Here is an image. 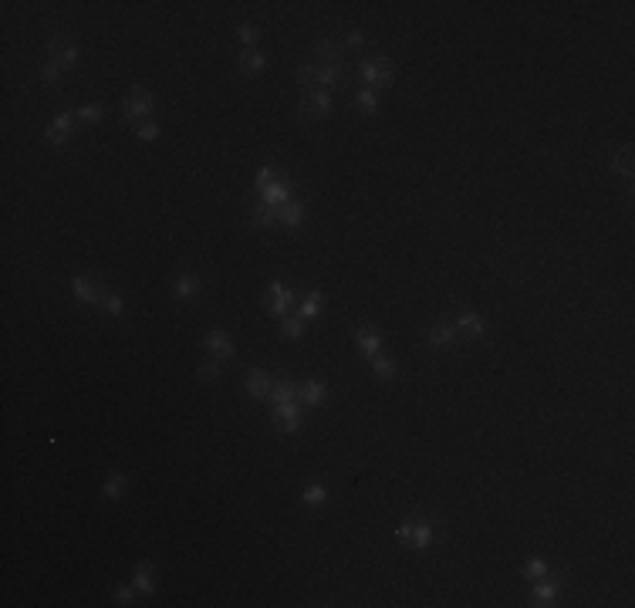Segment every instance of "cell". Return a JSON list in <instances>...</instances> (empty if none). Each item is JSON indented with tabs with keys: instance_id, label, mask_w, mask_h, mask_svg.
<instances>
[{
	"instance_id": "9a60e30c",
	"label": "cell",
	"mask_w": 635,
	"mask_h": 608,
	"mask_svg": "<svg viewBox=\"0 0 635 608\" xmlns=\"http://www.w3.org/2000/svg\"><path fill=\"white\" fill-rule=\"evenodd\" d=\"M270 399H274V406H284V402H298V382L288 379V375L274 379V385H270Z\"/></svg>"
},
{
	"instance_id": "ffe728a7",
	"label": "cell",
	"mask_w": 635,
	"mask_h": 608,
	"mask_svg": "<svg viewBox=\"0 0 635 608\" xmlns=\"http://www.w3.org/2000/svg\"><path fill=\"white\" fill-rule=\"evenodd\" d=\"M132 585H135V591H142V595H155L153 565H149V561H139V565L132 568Z\"/></svg>"
},
{
	"instance_id": "44dd1931",
	"label": "cell",
	"mask_w": 635,
	"mask_h": 608,
	"mask_svg": "<svg viewBox=\"0 0 635 608\" xmlns=\"http://www.w3.org/2000/svg\"><path fill=\"white\" fill-rule=\"evenodd\" d=\"M173 294L179 298V301L196 298V294H200V277H196V274H176V277H173Z\"/></svg>"
},
{
	"instance_id": "7c38bea8",
	"label": "cell",
	"mask_w": 635,
	"mask_h": 608,
	"mask_svg": "<svg viewBox=\"0 0 635 608\" xmlns=\"http://www.w3.org/2000/svg\"><path fill=\"white\" fill-rule=\"evenodd\" d=\"M456 331H460V335H466V338H480L483 331H487V322H483L477 311L463 308L460 318H456Z\"/></svg>"
},
{
	"instance_id": "8fae6325",
	"label": "cell",
	"mask_w": 635,
	"mask_h": 608,
	"mask_svg": "<svg viewBox=\"0 0 635 608\" xmlns=\"http://www.w3.org/2000/svg\"><path fill=\"white\" fill-rule=\"evenodd\" d=\"M456 338H460V331H456L453 322H436L426 331V342L433 345V348H446V345H453Z\"/></svg>"
},
{
	"instance_id": "ba28073f",
	"label": "cell",
	"mask_w": 635,
	"mask_h": 608,
	"mask_svg": "<svg viewBox=\"0 0 635 608\" xmlns=\"http://www.w3.org/2000/svg\"><path fill=\"white\" fill-rule=\"evenodd\" d=\"M207 348H210V355L216 361L233 359V342L223 328H210V331H207Z\"/></svg>"
},
{
	"instance_id": "60d3db41",
	"label": "cell",
	"mask_w": 635,
	"mask_h": 608,
	"mask_svg": "<svg viewBox=\"0 0 635 608\" xmlns=\"http://www.w3.org/2000/svg\"><path fill=\"white\" fill-rule=\"evenodd\" d=\"M237 38L244 41V44H253V41L260 38V31H257L253 24H240V27H237Z\"/></svg>"
},
{
	"instance_id": "b9f144b4",
	"label": "cell",
	"mask_w": 635,
	"mask_h": 608,
	"mask_svg": "<svg viewBox=\"0 0 635 608\" xmlns=\"http://www.w3.org/2000/svg\"><path fill=\"white\" fill-rule=\"evenodd\" d=\"M270 179H274V166H260V170H257V190L264 193L270 186Z\"/></svg>"
},
{
	"instance_id": "8d00e7d4",
	"label": "cell",
	"mask_w": 635,
	"mask_h": 608,
	"mask_svg": "<svg viewBox=\"0 0 635 608\" xmlns=\"http://www.w3.org/2000/svg\"><path fill=\"white\" fill-rule=\"evenodd\" d=\"M325 500H328V490L321 483H308L305 487V504H325Z\"/></svg>"
},
{
	"instance_id": "5b68a950",
	"label": "cell",
	"mask_w": 635,
	"mask_h": 608,
	"mask_svg": "<svg viewBox=\"0 0 635 608\" xmlns=\"http://www.w3.org/2000/svg\"><path fill=\"white\" fill-rule=\"evenodd\" d=\"M291 304H298V294H294L291 287H284L281 281H274V284H270L267 301H264V311H267V315H281V318H284V315L291 311Z\"/></svg>"
},
{
	"instance_id": "1f68e13d",
	"label": "cell",
	"mask_w": 635,
	"mask_h": 608,
	"mask_svg": "<svg viewBox=\"0 0 635 608\" xmlns=\"http://www.w3.org/2000/svg\"><path fill=\"white\" fill-rule=\"evenodd\" d=\"M98 308H102V311H109V315H122V311H125V301H122V298H118V294H112V291H105V294H102V298H98Z\"/></svg>"
},
{
	"instance_id": "d6a6232c",
	"label": "cell",
	"mask_w": 635,
	"mask_h": 608,
	"mask_svg": "<svg viewBox=\"0 0 635 608\" xmlns=\"http://www.w3.org/2000/svg\"><path fill=\"white\" fill-rule=\"evenodd\" d=\"M612 170L618 172V176H632V152L622 149L612 156Z\"/></svg>"
},
{
	"instance_id": "f546056e",
	"label": "cell",
	"mask_w": 635,
	"mask_h": 608,
	"mask_svg": "<svg viewBox=\"0 0 635 608\" xmlns=\"http://www.w3.org/2000/svg\"><path fill=\"white\" fill-rule=\"evenodd\" d=\"M372 372H375L379 379H392V375H396V361L379 352V355H372Z\"/></svg>"
},
{
	"instance_id": "484cf974",
	"label": "cell",
	"mask_w": 635,
	"mask_h": 608,
	"mask_svg": "<svg viewBox=\"0 0 635 608\" xmlns=\"http://www.w3.org/2000/svg\"><path fill=\"white\" fill-rule=\"evenodd\" d=\"M125 487H129V476L112 474L109 480H105V487H102V497H105V500H118V497L125 494Z\"/></svg>"
},
{
	"instance_id": "30bf717a",
	"label": "cell",
	"mask_w": 635,
	"mask_h": 608,
	"mask_svg": "<svg viewBox=\"0 0 635 608\" xmlns=\"http://www.w3.org/2000/svg\"><path fill=\"white\" fill-rule=\"evenodd\" d=\"M328 396V385L325 379H308V382H298V402L305 406H321Z\"/></svg>"
},
{
	"instance_id": "52a82bcc",
	"label": "cell",
	"mask_w": 635,
	"mask_h": 608,
	"mask_svg": "<svg viewBox=\"0 0 635 608\" xmlns=\"http://www.w3.org/2000/svg\"><path fill=\"white\" fill-rule=\"evenodd\" d=\"M71 291H75L78 301H85V304H98V298L105 294V287L98 284L95 277H88V274H75L71 277Z\"/></svg>"
},
{
	"instance_id": "836d02e7",
	"label": "cell",
	"mask_w": 635,
	"mask_h": 608,
	"mask_svg": "<svg viewBox=\"0 0 635 608\" xmlns=\"http://www.w3.org/2000/svg\"><path fill=\"white\" fill-rule=\"evenodd\" d=\"M294 78H298V85H301L305 92H311V88H314V61H305V64L294 71Z\"/></svg>"
},
{
	"instance_id": "9c48e42d",
	"label": "cell",
	"mask_w": 635,
	"mask_h": 608,
	"mask_svg": "<svg viewBox=\"0 0 635 608\" xmlns=\"http://www.w3.org/2000/svg\"><path fill=\"white\" fill-rule=\"evenodd\" d=\"M71 122H75V112H58L55 115V122L44 129V139H48L51 146H64V142H68V132H71Z\"/></svg>"
},
{
	"instance_id": "ab89813d",
	"label": "cell",
	"mask_w": 635,
	"mask_h": 608,
	"mask_svg": "<svg viewBox=\"0 0 635 608\" xmlns=\"http://www.w3.org/2000/svg\"><path fill=\"white\" fill-rule=\"evenodd\" d=\"M116 602H118V605H132V602H135V585H118V588H116Z\"/></svg>"
},
{
	"instance_id": "ac0fdd59",
	"label": "cell",
	"mask_w": 635,
	"mask_h": 608,
	"mask_svg": "<svg viewBox=\"0 0 635 608\" xmlns=\"http://www.w3.org/2000/svg\"><path fill=\"white\" fill-rule=\"evenodd\" d=\"M325 311V294L321 291H308L305 298H301V304H298V318L305 322V318H318Z\"/></svg>"
},
{
	"instance_id": "6da1fadb",
	"label": "cell",
	"mask_w": 635,
	"mask_h": 608,
	"mask_svg": "<svg viewBox=\"0 0 635 608\" xmlns=\"http://www.w3.org/2000/svg\"><path fill=\"white\" fill-rule=\"evenodd\" d=\"M358 75H362V81H365V88H389L392 78H396V71H392V64H389L385 57H365V61L358 64Z\"/></svg>"
},
{
	"instance_id": "f35d334b",
	"label": "cell",
	"mask_w": 635,
	"mask_h": 608,
	"mask_svg": "<svg viewBox=\"0 0 635 608\" xmlns=\"http://www.w3.org/2000/svg\"><path fill=\"white\" fill-rule=\"evenodd\" d=\"M220 361H203L200 365V379H207V382H220Z\"/></svg>"
},
{
	"instance_id": "2e32d148",
	"label": "cell",
	"mask_w": 635,
	"mask_h": 608,
	"mask_svg": "<svg viewBox=\"0 0 635 608\" xmlns=\"http://www.w3.org/2000/svg\"><path fill=\"white\" fill-rule=\"evenodd\" d=\"M345 81V68L342 64H314V88H325L328 85H338Z\"/></svg>"
},
{
	"instance_id": "cb8c5ba5",
	"label": "cell",
	"mask_w": 635,
	"mask_h": 608,
	"mask_svg": "<svg viewBox=\"0 0 635 608\" xmlns=\"http://www.w3.org/2000/svg\"><path fill=\"white\" fill-rule=\"evenodd\" d=\"M277 220H281V223H288L291 230L301 227V220H305V207H301L298 200H288L284 207H277Z\"/></svg>"
},
{
	"instance_id": "4316f807",
	"label": "cell",
	"mask_w": 635,
	"mask_h": 608,
	"mask_svg": "<svg viewBox=\"0 0 635 608\" xmlns=\"http://www.w3.org/2000/svg\"><path fill=\"white\" fill-rule=\"evenodd\" d=\"M277 223V207H267L264 200L253 203V227H274Z\"/></svg>"
},
{
	"instance_id": "3957f363",
	"label": "cell",
	"mask_w": 635,
	"mask_h": 608,
	"mask_svg": "<svg viewBox=\"0 0 635 608\" xmlns=\"http://www.w3.org/2000/svg\"><path fill=\"white\" fill-rule=\"evenodd\" d=\"M153 95L149 92H142L139 85L129 88V95H125V105H122V112H125V122H146L149 115H153Z\"/></svg>"
},
{
	"instance_id": "5bb4252c",
	"label": "cell",
	"mask_w": 635,
	"mask_h": 608,
	"mask_svg": "<svg viewBox=\"0 0 635 608\" xmlns=\"http://www.w3.org/2000/svg\"><path fill=\"white\" fill-rule=\"evenodd\" d=\"M311 55H314V64H342V44L325 38L311 48Z\"/></svg>"
},
{
	"instance_id": "7bdbcfd3",
	"label": "cell",
	"mask_w": 635,
	"mask_h": 608,
	"mask_svg": "<svg viewBox=\"0 0 635 608\" xmlns=\"http://www.w3.org/2000/svg\"><path fill=\"white\" fill-rule=\"evenodd\" d=\"M362 41H365V34H362V31H348V34H345V44H348V48H358Z\"/></svg>"
},
{
	"instance_id": "4fadbf2b",
	"label": "cell",
	"mask_w": 635,
	"mask_h": 608,
	"mask_svg": "<svg viewBox=\"0 0 635 608\" xmlns=\"http://www.w3.org/2000/svg\"><path fill=\"white\" fill-rule=\"evenodd\" d=\"M355 342H358V348L365 352L368 359L382 352V335H379V331H375L372 324H362V328H355Z\"/></svg>"
},
{
	"instance_id": "f1b7e54d",
	"label": "cell",
	"mask_w": 635,
	"mask_h": 608,
	"mask_svg": "<svg viewBox=\"0 0 635 608\" xmlns=\"http://www.w3.org/2000/svg\"><path fill=\"white\" fill-rule=\"evenodd\" d=\"M102 115H105V109H102L98 102H92V105L78 109V112H75V122H81V125H95V122H102Z\"/></svg>"
},
{
	"instance_id": "7a4b0ae2",
	"label": "cell",
	"mask_w": 635,
	"mask_h": 608,
	"mask_svg": "<svg viewBox=\"0 0 635 608\" xmlns=\"http://www.w3.org/2000/svg\"><path fill=\"white\" fill-rule=\"evenodd\" d=\"M328 112H331V95H328L325 88H311V92H305L301 102H298V115H301L305 122H311V118H325Z\"/></svg>"
},
{
	"instance_id": "83f0119b",
	"label": "cell",
	"mask_w": 635,
	"mask_h": 608,
	"mask_svg": "<svg viewBox=\"0 0 635 608\" xmlns=\"http://www.w3.org/2000/svg\"><path fill=\"white\" fill-rule=\"evenodd\" d=\"M355 105H358V109H362L365 115H375V112H379V95H375V88H358Z\"/></svg>"
},
{
	"instance_id": "8992f818",
	"label": "cell",
	"mask_w": 635,
	"mask_h": 608,
	"mask_svg": "<svg viewBox=\"0 0 635 608\" xmlns=\"http://www.w3.org/2000/svg\"><path fill=\"white\" fill-rule=\"evenodd\" d=\"M48 61H58L61 68H78L81 51H78V44H71V41L51 38L48 41Z\"/></svg>"
},
{
	"instance_id": "4dcf8cb0",
	"label": "cell",
	"mask_w": 635,
	"mask_h": 608,
	"mask_svg": "<svg viewBox=\"0 0 635 608\" xmlns=\"http://www.w3.org/2000/svg\"><path fill=\"white\" fill-rule=\"evenodd\" d=\"M281 335H284V338H291V342H298V338L305 335V324H301V318H298V315H294V318H291V315H284V322H281Z\"/></svg>"
},
{
	"instance_id": "d6986e66",
	"label": "cell",
	"mask_w": 635,
	"mask_h": 608,
	"mask_svg": "<svg viewBox=\"0 0 635 608\" xmlns=\"http://www.w3.org/2000/svg\"><path fill=\"white\" fill-rule=\"evenodd\" d=\"M412 524V534H409V548L416 551H426L433 544V524L429 520H409Z\"/></svg>"
},
{
	"instance_id": "7402d4cb",
	"label": "cell",
	"mask_w": 635,
	"mask_h": 608,
	"mask_svg": "<svg viewBox=\"0 0 635 608\" xmlns=\"http://www.w3.org/2000/svg\"><path fill=\"white\" fill-rule=\"evenodd\" d=\"M270 385H274V379H270L267 372H260V368H253L251 375H247V392H251L253 399H267Z\"/></svg>"
},
{
	"instance_id": "603a6c76",
	"label": "cell",
	"mask_w": 635,
	"mask_h": 608,
	"mask_svg": "<svg viewBox=\"0 0 635 608\" xmlns=\"http://www.w3.org/2000/svg\"><path fill=\"white\" fill-rule=\"evenodd\" d=\"M237 68H240L244 75L264 71V68H267V55H264V51H244V55L237 57Z\"/></svg>"
},
{
	"instance_id": "d4e9b609",
	"label": "cell",
	"mask_w": 635,
	"mask_h": 608,
	"mask_svg": "<svg viewBox=\"0 0 635 608\" xmlns=\"http://www.w3.org/2000/svg\"><path fill=\"white\" fill-rule=\"evenodd\" d=\"M260 200H264L267 207H284V203L291 200V186H288V183H270Z\"/></svg>"
},
{
	"instance_id": "e575fe53",
	"label": "cell",
	"mask_w": 635,
	"mask_h": 608,
	"mask_svg": "<svg viewBox=\"0 0 635 608\" xmlns=\"http://www.w3.org/2000/svg\"><path fill=\"white\" fill-rule=\"evenodd\" d=\"M544 574H547V565H544L540 558H531V561L524 565V578H527V581H540Z\"/></svg>"
},
{
	"instance_id": "e0dca14e",
	"label": "cell",
	"mask_w": 635,
	"mask_h": 608,
	"mask_svg": "<svg viewBox=\"0 0 635 608\" xmlns=\"http://www.w3.org/2000/svg\"><path fill=\"white\" fill-rule=\"evenodd\" d=\"M558 591H561V585L558 581H534V588H531V595H527V602L531 605H551L554 598H558Z\"/></svg>"
},
{
	"instance_id": "d590c367",
	"label": "cell",
	"mask_w": 635,
	"mask_h": 608,
	"mask_svg": "<svg viewBox=\"0 0 635 608\" xmlns=\"http://www.w3.org/2000/svg\"><path fill=\"white\" fill-rule=\"evenodd\" d=\"M61 71H64V68H61L58 61H44V68H41V81H44V85H58Z\"/></svg>"
},
{
	"instance_id": "277c9868",
	"label": "cell",
	"mask_w": 635,
	"mask_h": 608,
	"mask_svg": "<svg viewBox=\"0 0 635 608\" xmlns=\"http://www.w3.org/2000/svg\"><path fill=\"white\" fill-rule=\"evenodd\" d=\"M274 426L281 429V433H301V426H305V416H301V402H284V406H274Z\"/></svg>"
},
{
	"instance_id": "74e56055",
	"label": "cell",
	"mask_w": 635,
	"mask_h": 608,
	"mask_svg": "<svg viewBox=\"0 0 635 608\" xmlns=\"http://www.w3.org/2000/svg\"><path fill=\"white\" fill-rule=\"evenodd\" d=\"M159 122H153V118H146V122H139V129H135V135L139 139H159Z\"/></svg>"
}]
</instances>
